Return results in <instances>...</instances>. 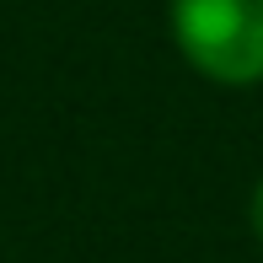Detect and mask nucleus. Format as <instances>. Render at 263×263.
Wrapping results in <instances>:
<instances>
[{
    "label": "nucleus",
    "mask_w": 263,
    "mask_h": 263,
    "mask_svg": "<svg viewBox=\"0 0 263 263\" xmlns=\"http://www.w3.org/2000/svg\"><path fill=\"white\" fill-rule=\"evenodd\" d=\"M172 38L220 86L263 81V0H172Z\"/></svg>",
    "instance_id": "obj_1"
},
{
    "label": "nucleus",
    "mask_w": 263,
    "mask_h": 263,
    "mask_svg": "<svg viewBox=\"0 0 263 263\" xmlns=\"http://www.w3.org/2000/svg\"><path fill=\"white\" fill-rule=\"evenodd\" d=\"M253 231H258V242H263V183H258V194H253Z\"/></svg>",
    "instance_id": "obj_2"
}]
</instances>
